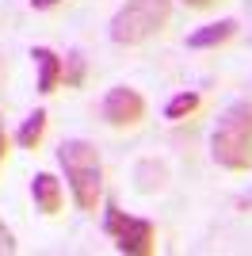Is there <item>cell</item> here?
I'll list each match as a JSON object with an SVG mask.
<instances>
[{"label":"cell","mask_w":252,"mask_h":256,"mask_svg":"<svg viewBox=\"0 0 252 256\" xmlns=\"http://www.w3.org/2000/svg\"><path fill=\"white\" fill-rule=\"evenodd\" d=\"M31 199H34V210L38 214H58L65 203V192H62V180L54 176V172H34L31 180Z\"/></svg>","instance_id":"6"},{"label":"cell","mask_w":252,"mask_h":256,"mask_svg":"<svg viewBox=\"0 0 252 256\" xmlns=\"http://www.w3.org/2000/svg\"><path fill=\"white\" fill-rule=\"evenodd\" d=\"M134 180H138V192H146V195L160 192V188L168 184V168L160 164V160H142V164L134 168Z\"/></svg>","instance_id":"11"},{"label":"cell","mask_w":252,"mask_h":256,"mask_svg":"<svg viewBox=\"0 0 252 256\" xmlns=\"http://www.w3.org/2000/svg\"><path fill=\"white\" fill-rule=\"evenodd\" d=\"M184 8H195V12H202V8H210V4H218V0H180Z\"/></svg>","instance_id":"15"},{"label":"cell","mask_w":252,"mask_h":256,"mask_svg":"<svg viewBox=\"0 0 252 256\" xmlns=\"http://www.w3.org/2000/svg\"><path fill=\"white\" fill-rule=\"evenodd\" d=\"M104 122L107 126H115V130H126V126H138L142 118H146V100H142V92L138 88H126V84H118V88H111L104 96Z\"/></svg>","instance_id":"5"},{"label":"cell","mask_w":252,"mask_h":256,"mask_svg":"<svg viewBox=\"0 0 252 256\" xmlns=\"http://www.w3.org/2000/svg\"><path fill=\"white\" fill-rule=\"evenodd\" d=\"M16 252V237H12V230L4 222H0V256H12Z\"/></svg>","instance_id":"13"},{"label":"cell","mask_w":252,"mask_h":256,"mask_svg":"<svg viewBox=\"0 0 252 256\" xmlns=\"http://www.w3.org/2000/svg\"><path fill=\"white\" fill-rule=\"evenodd\" d=\"M27 4H31L34 12H54L58 4H62V0H27Z\"/></svg>","instance_id":"14"},{"label":"cell","mask_w":252,"mask_h":256,"mask_svg":"<svg viewBox=\"0 0 252 256\" xmlns=\"http://www.w3.org/2000/svg\"><path fill=\"white\" fill-rule=\"evenodd\" d=\"M62 84L65 88H80L84 84V58L80 54H65V62H62Z\"/></svg>","instance_id":"12"},{"label":"cell","mask_w":252,"mask_h":256,"mask_svg":"<svg viewBox=\"0 0 252 256\" xmlns=\"http://www.w3.org/2000/svg\"><path fill=\"white\" fill-rule=\"evenodd\" d=\"M210 157L226 172L252 168V100H233L210 134Z\"/></svg>","instance_id":"1"},{"label":"cell","mask_w":252,"mask_h":256,"mask_svg":"<svg viewBox=\"0 0 252 256\" xmlns=\"http://www.w3.org/2000/svg\"><path fill=\"white\" fill-rule=\"evenodd\" d=\"M172 16V0H126L111 16V38L118 46H142L164 31Z\"/></svg>","instance_id":"3"},{"label":"cell","mask_w":252,"mask_h":256,"mask_svg":"<svg viewBox=\"0 0 252 256\" xmlns=\"http://www.w3.org/2000/svg\"><path fill=\"white\" fill-rule=\"evenodd\" d=\"M104 234L126 256H149L153 245H157V226L149 218H134V214L118 210L115 203H107V210H104Z\"/></svg>","instance_id":"4"},{"label":"cell","mask_w":252,"mask_h":256,"mask_svg":"<svg viewBox=\"0 0 252 256\" xmlns=\"http://www.w3.org/2000/svg\"><path fill=\"white\" fill-rule=\"evenodd\" d=\"M31 62H34V69H38V92H42V96L58 92V88H62V62H65V58H58L50 46H34Z\"/></svg>","instance_id":"7"},{"label":"cell","mask_w":252,"mask_h":256,"mask_svg":"<svg viewBox=\"0 0 252 256\" xmlns=\"http://www.w3.org/2000/svg\"><path fill=\"white\" fill-rule=\"evenodd\" d=\"M58 164H62L65 180H69V192H73L76 206L80 210H96L100 199H104V160H100V150L84 138H65L58 146Z\"/></svg>","instance_id":"2"},{"label":"cell","mask_w":252,"mask_h":256,"mask_svg":"<svg viewBox=\"0 0 252 256\" xmlns=\"http://www.w3.org/2000/svg\"><path fill=\"white\" fill-rule=\"evenodd\" d=\"M4 157H8V134H4V126H0V164H4Z\"/></svg>","instance_id":"16"},{"label":"cell","mask_w":252,"mask_h":256,"mask_svg":"<svg viewBox=\"0 0 252 256\" xmlns=\"http://www.w3.org/2000/svg\"><path fill=\"white\" fill-rule=\"evenodd\" d=\"M202 96L195 92V88H184V92H176V96L164 104V118L168 122H184V118H191L195 111H199Z\"/></svg>","instance_id":"10"},{"label":"cell","mask_w":252,"mask_h":256,"mask_svg":"<svg viewBox=\"0 0 252 256\" xmlns=\"http://www.w3.org/2000/svg\"><path fill=\"white\" fill-rule=\"evenodd\" d=\"M237 27H241L237 20H214V23H206V27H199V31H191L188 46L191 50H218V46H226L233 34H237Z\"/></svg>","instance_id":"8"},{"label":"cell","mask_w":252,"mask_h":256,"mask_svg":"<svg viewBox=\"0 0 252 256\" xmlns=\"http://www.w3.org/2000/svg\"><path fill=\"white\" fill-rule=\"evenodd\" d=\"M46 111H31V115L23 118V126L16 130V146H20V150H38V142H42V134H46Z\"/></svg>","instance_id":"9"}]
</instances>
